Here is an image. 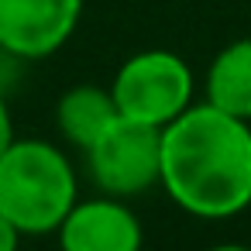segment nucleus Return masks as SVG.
<instances>
[{
	"label": "nucleus",
	"instance_id": "obj_1",
	"mask_svg": "<svg viewBox=\"0 0 251 251\" xmlns=\"http://www.w3.org/2000/svg\"><path fill=\"white\" fill-rule=\"evenodd\" d=\"M169 200L200 220H230L251 206V121L193 103L162 127V182Z\"/></svg>",
	"mask_w": 251,
	"mask_h": 251
},
{
	"label": "nucleus",
	"instance_id": "obj_2",
	"mask_svg": "<svg viewBox=\"0 0 251 251\" xmlns=\"http://www.w3.org/2000/svg\"><path fill=\"white\" fill-rule=\"evenodd\" d=\"M79 200L69 155L45 138H14L0 151V210L28 237L55 234Z\"/></svg>",
	"mask_w": 251,
	"mask_h": 251
},
{
	"label": "nucleus",
	"instance_id": "obj_3",
	"mask_svg": "<svg viewBox=\"0 0 251 251\" xmlns=\"http://www.w3.org/2000/svg\"><path fill=\"white\" fill-rule=\"evenodd\" d=\"M110 93L121 117L162 131L196 103V79L182 55L169 49H145L121 62Z\"/></svg>",
	"mask_w": 251,
	"mask_h": 251
},
{
	"label": "nucleus",
	"instance_id": "obj_4",
	"mask_svg": "<svg viewBox=\"0 0 251 251\" xmlns=\"http://www.w3.org/2000/svg\"><path fill=\"white\" fill-rule=\"evenodd\" d=\"M83 155L93 186L107 196L127 200L162 182V131L121 114Z\"/></svg>",
	"mask_w": 251,
	"mask_h": 251
},
{
	"label": "nucleus",
	"instance_id": "obj_5",
	"mask_svg": "<svg viewBox=\"0 0 251 251\" xmlns=\"http://www.w3.org/2000/svg\"><path fill=\"white\" fill-rule=\"evenodd\" d=\"M83 0H0V49L25 62L55 55L79 28Z\"/></svg>",
	"mask_w": 251,
	"mask_h": 251
},
{
	"label": "nucleus",
	"instance_id": "obj_6",
	"mask_svg": "<svg viewBox=\"0 0 251 251\" xmlns=\"http://www.w3.org/2000/svg\"><path fill=\"white\" fill-rule=\"evenodd\" d=\"M55 237L62 251H141L145 227L124 200L100 193L76 200L62 217Z\"/></svg>",
	"mask_w": 251,
	"mask_h": 251
},
{
	"label": "nucleus",
	"instance_id": "obj_7",
	"mask_svg": "<svg viewBox=\"0 0 251 251\" xmlns=\"http://www.w3.org/2000/svg\"><path fill=\"white\" fill-rule=\"evenodd\" d=\"M114 117H117L114 93L110 86H97V83L69 86L55 103V127L79 151H86L114 124Z\"/></svg>",
	"mask_w": 251,
	"mask_h": 251
},
{
	"label": "nucleus",
	"instance_id": "obj_8",
	"mask_svg": "<svg viewBox=\"0 0 251 251\" xmlns=\"http://www.w3.org/2000/svg\"><path fill=\"white\" fill-rule=\"evenodd\" d=\"M206 103L251 121V38H237L230 45H224L213 62L206 66Z\"/></svg>",
	"mask_w": 251,
	"mask_h": 251
},
{
	"label": "nucleus",
	"instance_id": "obj_9",
	"mask_svg": "<svg viewBox=\"0 0 251 251\" xmlns=\"http://www.w3.org/2000/svg\"><path fill=\"white\" fill-rule=\"evenodd\" d=\"M25 66H28L25 59H18L14 52H4V49H0V97H11V90L18 86Z\"/></svg>",
	"mask_w": 251,
	"mask_h": 251
},
{
	"label": "nucleus",
	"instance_id": "obj_10",
	"mask_svg": "<svg viewBox=\"0 0 251 251\" xmlns=\"http://www.w3.org/2000/svg\"><path fill=\"white\" fill-rule=\"evenodd\" d=\"M21 230H18V224L0 210V251H21Z\"/></svg>",
	"mask_w": 251,
	"mask_h": 251
},
{
	"label": "nucleus",
	"instance_id": "obj_11",
	"mask_svg": "<svg viewBox=\"0 0 251 251\" xmlns=\"http://www.w3.org/2000/svg\"><path fill=\"white\" fill-rule=\"evenodd\" d=\"M14 141V121H11V110H7V97H0V151Z\"/></svg>",
	"mask_w": 251,
	"mask_h": 251
},
{
	"label": "nucleus",
	"instance_id": "obj_12",
	"mask_svg": "<svg viewBox=\"0 0 251 251\" xmlns=\"http://www.w3.org/2000/svg\"><path fill=\"white\" fill-rule=\"evenodd\" d=\"M206 251H251L248 244H237V241H224V244H213V248H206Z\"/></svg>",
	"mask_w": 251,
	"mask_h": 251
}]
</instances>
